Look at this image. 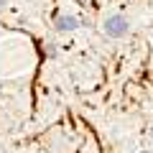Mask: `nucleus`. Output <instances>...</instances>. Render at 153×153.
I'll list each match as a JSON object with an SVG mask.
<instances>
[{
  "label": "nucleus",
  "mask_w": 153,
  "mask_h": 153,
  "mask_svg": "<svg viewBox=\"0 0 153 153\" xmlns=\"http://www.w3.org/2000/svg\"><path fill=\"white\" fill-rule=\"evenodd\" d=\"M105 33H107L110 38H123L128 33V18L120 16V13H112V16L105 18Z\"/></svg>",
  "instance_id": "1"
},
{
  "label": "nucleus",
  "mask_w": 153,
  "mask_h": 153,
  "mask_svg": "<svg viewBox=\"0 0 153 153\" xmlns=\"http://www.w3.org/2000/svg\"><path fill=\"white\" fill-rule=\"evenodd\" d=\"M79 28V18L74 16H59L56 18V31L59 33H69V31H76Z\"/></svg>",
  "instance_id": "2"
},
{
  "label": "nucleus",
  "mask_w": 153,
  "mask_h": 153,
  "mask_svg": "<svg viewBox=\"0 0 153 153\" xmlns=\"http://www.w3.org/2000/svg\"><path fill=\"white\" fill-rule=\"evenodd\" d=\"M3 5H5V0H0V8H3Z\"/></svg>",
  "instance_id": "3"
},
{
  "label": "nucleus",
  "mask_w": 153,
  "mask_h": 153,
  "mask_svg": "<svg viewBox=\"0 0 153 153\" xmlns=\"http://www.w3.org/2000/svg\"><path fill=\"white\" fill-rule=\"evenodd\" d=\"M140 153H151V151H140Z\"/></svg>",
  "instance_id": "4"
}]
</instances>
